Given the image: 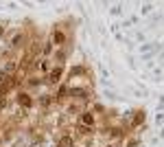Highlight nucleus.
Wrapping results in <instances>:
<instances>
[{
    "instance_id": "f03ea898",
    "label": "nucleus",
    "mask_w": 164,
    "mask_h": 147,
    "mask_svg": "<svg viewBox=\"0 0 164 147\" xmlns=\"http://www.w3.org/2000/svg\"><path fill=\"white\" fill-rule=\"evenodd\" d=\"M20 103H22V105H26V108H29V105H31V99L26 97V95H20Z\"/></svg>"
},
{
    "instance_id": "20e7f679",
    "label": "nucleus",
    "mask_w": 164,
    "mask_h": 147,
    "mask_svg": "<svg viewBox=\"0 0 164 147\" xmlns=\"http://www.w3.org/2000/svg\"><path fill=\"white\" fill-rule=\"evenodd\" d=\"M55 42L61 44V42H63V35H61V33H55Z\"/></svg>"
},
{
    "instance_id": "39448f33",
    "label": "nucleus",
    "mask_w": 164,
    "mask_h": 147,
    "mask_svg": "<svg viewBox=\"0 0 164 147\" xmlns=\"http://www.w3.org/2000/svg\"><path fill=\"white\" fill-rule=\"evenodd\" d=\"M70 145H72L70 139H63V141H61V147H70Z\"/></svg>"
},
{
    "instance_id": "7ed1b4c3",
    "label": "nucleus",
    "mask_w": 164,
    "mask_h": 147,
    "mask_svg": "<svg viewBox=\"0 0 164 147\" xmlns=\"http://www.w3.org/2000/svg\"><path fill=\"white\" fill-rule=\"evenodd\" d=\"M92 121H94L92 114H83V123H85V125H92Z\"/></svg>"
},
{
    "instance_id": "f257e3e1",
    "label": "nucleus",
    "mask_w": 164,
    "mask_h": 147,
    "mask_svg": "<svg viewBox=\"0 0 164 147\" xmlns=\"http://www.w3.org/2000/svg\"><path fill=\"white\" fill-rule=\"evenodd\" d=\"M59 77H61V68H55V70L50 72V81H57Z\"/></svg>"
}]
</instances>
